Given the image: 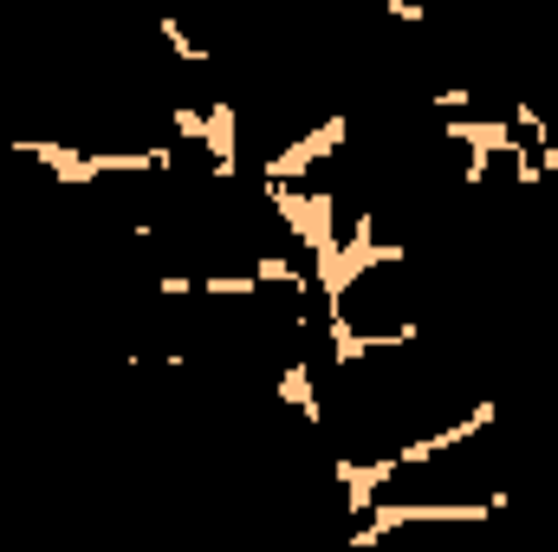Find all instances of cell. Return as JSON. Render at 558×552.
<instances>
[{
	"label": "cell",
	"mask_w": 558,
	"mask_h": 552,
	"mask_svg": "<svg viewBox=\"0 0 558 552\" xmlns=\"http://www.w3.org/2000/svg\"><path fill=\"white\" fill-rule=\"evenodd\" d=\"M500 507H513V494L507 488H494L487 501H384L377 494V507L351 527V547H377L384 533H397V527H435V520H487V514H500Z\"/></svg>",
	"instance_id": "6da1fadb"
},
{
	"label": "cell",
	"mask_w": 558,
	"mask_h": 552,
	"mask_svg": "<svg viewBox=\"0 0 558 552\" xmlns=\"http://www.w3.org/2000/svg\"><path fill=\"white\" fill-rule=\"evenodd\" d=\"M344 137H351V118H344V111H331L325 124H312V131H299L292 143H279L274 156L260 163V182H299L312 163H325L331 149H344Z\"/></svg>",
	"instance_id": "7a4b0ae2"
},
{
	"label": "cell",
	"mask_w": 558,
	"mask_h": 552,
	"mask_svg": "<svg viewBox=\"0 0 558 552\" xmlns=\"http://www.w3.org/2000/svg\"><path fill=\"white\" fill-rule=\"evenodd\" d=\"M202 149H208V176L221 189H234V176H241V111H234V98L202 105Z\"/></svg>",
	"instance_id": "3957f363"
},
{
	"label": "cell",
	"mask_w": 558,
	"mask_h": 552,
	"mask_svg": "<svg viewBox=\"0 0 558 552\" xmlns=\"http://www.w3.org/2000/svg\"><path fill=\"white\" fill-rule=\"evenodd\" d=\"M13 156H33L52 169V189H98V156L78 149V143H59V137H13Z\"/></svg>",
	"instance_id": "277c9868"
},
{
	"label": "cell",
	"mask_w": 558,
	"mask_h": 552,
	"mask_svg": "<svg viewBox=\"0 0 558 552\" xmlns=\"http://www.w3.org/2000/svg\"><path fill=\"white\" fill-rule=\"evenodd\" d=\"M331 475H338V488H344V514H371L377 507V494L403 475L397 468V455H371V461H351V455H331Z\"/></svg>",
	"instance_id": "5b68a950"
},
{
	"label": "cell",
	"mask_w": 558,
	"mask_h": 552,
	"mask_svg": "<svg viewBox=\"0 0 558 552\" xmlns=\"http://www.w3.org/2000/svg\"><path fill=\"white\" fill-rule=\"evenodd\" d=\"M274 391H279V404H286V410H299L305 422H312V429L325 422V404L312 397V364H305L299 351H292V358L279 364V384H274Z\"/></svg>",
	"instance_id": "8992f818"
},
{
	"label": "cell",
	"mask_w": 558,
	"mask_h": 552,
	"mask_svg": "<svg viewBox=\"0 0 558 552\" xmlns=\"http://www.w3.org/2000/svg\"><path fill=\"white\" fill-rule=\"evenodd\" d=\"M254 279H260V286H292V292H318V286H312V267H299L292 254H260V261H254Z\"/></svg>",
	"instance_id": "52a82bcc"
},
{
	"label": "cell",
	"mask_w": 558,
	"mask_h": 552,
	"mask_svg": "<svg viewBox=\"0 0 558 552\" xmlns=\"http://www.w3.org/2000/svg\"><path fill=\"white\" fill-rule=\"evenodd\" d=\"M156 33H162V46H169L182 65H208V46H202L195 33H182V26H175V13H162V20H156Z\"/></svg>",
	"instance_id": "ba28073f"
},
{
	"label": "cell",
	"mask_w": 558,
	"mask_h": 552,
	"mask_svg": "<svg viewBox=\"0 0 558 552\" xmlns=\"http://www.w3.org/2000/svg\"><path fill=\"white\" fill-rule=\"evenodd\" d=\"M384 13H390L397 26H422V20H428V7H422V0H384Z\"/></svg>",
	"instance_id": "9c48e42d"
},
{
	"label": "cell",
	"mask_w": 558,
	"mask_h": 552,
	"mask_svg": "<svg viewBox=\"0 0 558 552\" xmlns=\"http://www.w3.org/2000/svg\"><path fill=\"white\" fill-rule=\"evenodd\" d=\"M468 105H474V92H468V85H448V92H435V111H441V118H454V111H468Z\"/></svg>",
	"instance_id": "30bf717a"
},
{
	"label": "cell",
	"mask_w": 558,
	"mask_h": 552,
	"mask_svg": "<svg viewBox=\"0 0 558 552\" xmlns=\"http://www.w3.org/2000/svg\"><path fill=\"white\" fill-rule=\"evenodd\" d=\"M175 131H182V137H195V143H202V111H195V105H175Z\"/></svg>",
	"instance_id": "8fae6325"
},
{
	"label": "cell",
	"mask_w": 558,
	"mask_h": 552,
	"mask_svg": "<svg viewBox=\"0 0 558 552\" xmlns=\"http://www.w3.org/2000/svg\"><path fill=\"white\" fill-rule=\"evenodd\" d=\"M539 169H546V182L558 189V143H553V137L539 143Z\"/></svg>",
	"instance_id": "7c38bea8"
}]
</instances>
